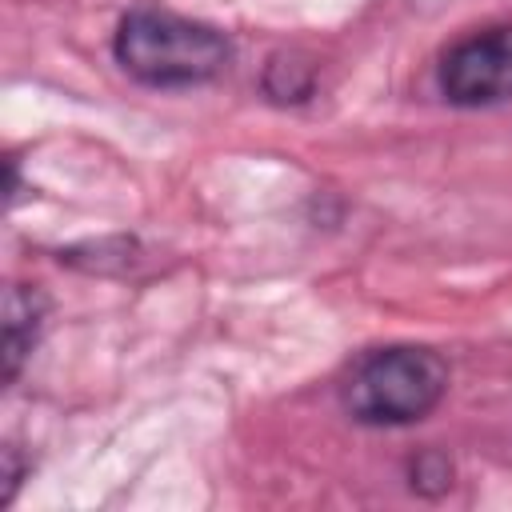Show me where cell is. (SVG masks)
I'll use <instances>...</instances> for the list:
<instances>
[{
	"mask_svg": "<svg viewBox=\"0 0 512 512\" xmlns=\"http://www.w3.org/2000/svg\"><path fill=\"white\" fill-rule=\"evenodd\" d=\"M448 392V360L424 344H388L364 352L344 380V408L368 428H404L424 420Z\"/></svg>",
	"mask_w": 512,
	"mask_h": 512,
	"instance_id": "2",
	"label": "cell"
},
{
	"mask_svg": "<svg viewBox=\"0 0 512 512\" xmlns=\"http://www.w3.org/2000/svg\"><path fill=\"white\" fill-rule=\"evenodd\" d=\"M20 480H24V464H20V448H16V444H8V448H4V504H12V496H16V488H20Z\"/></svg>",
	"mask_w": 512,
	"mask_h": 512,
	"instance_id": "7",
	"label": "cell"
},
{
	"mask_svg": "<svg viewBox=\"0 0 512 512\" xmlns=\"http://www.w3.org/2000/svg\"><path fill=\"white\" fill-rule=\"evenodd\" d=\"M116 64L148 88H192L216 80L232 60V40L200 20L132 8L112 36Z\"/></svg>",
	"mask_w": 512,
	"mask_h": 512,
	"instance_id": "1",
	"label": "cell"
},
{
	"mask_svg": "<svg viewBox=\"0 0 512 512\" xmlns=\"http://www.w3.org/2000/svg\"><path fill=\"white\" fill-rule=\"evenodd\" d=\"M408 476H412V488H416L420 496H440V492L452 488V460H448L444 452L428 448V452H420V456L412 460Z\"/></svg>",
	"mask_w": 512,
	"mask_h": 512,
	"instance_id": "6",
	"label": "cell"
},
{
	"mask_svg": "<svg viewBox=\"0 0 512 512\" xmlns=\"http://www.w3.org/2000/svg\"><path fill=\"white\" fill-rule=\"evenodd\" d=\"M48 316V296L36 284H12L4 296V380L16 384L20 368L28 364L40 328Z\"/></svg>",
	"mask_w": 512,
	"mask_h": 512,
	"instance_id": "4",
	"label": "cell"
},
{
	"mask_svg": "<svg viewBox=\"0 0 512 512\" xmlns=\"http://www.w3.org/2000/svg\"><path fill=\"white\" fill-rule=\"evenodd\" d=\"M312 84H316V72L312 64L300 56V52H276L264 68V92L268 100L276 104H300L312 96Z\"/></svg>",
	"mask_w": 512,
	"mask_h": 512,
	"instance_id": "5",
	"label": "cell"
},
{
	"mask_svg": "<svg viewBox=\"0 0 512 512\" xmlns=\"http://www.w3.org/2000/svg\"><path fill=\"white\" fill-rule=\"evenodd\" d=\"M440 96L456 108H492L512 100V20L464 32L440 52Z\"/></svg>",
	"mask_w": 512,
	"mask_h": 512,
	"instance_id": "3",
	"label": "cell"
}]
</instances>
